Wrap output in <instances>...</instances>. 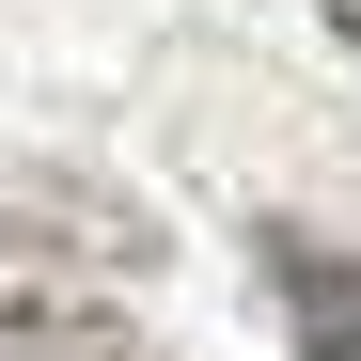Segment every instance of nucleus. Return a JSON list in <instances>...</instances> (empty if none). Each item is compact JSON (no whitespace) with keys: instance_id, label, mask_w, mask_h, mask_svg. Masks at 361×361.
I'll list each match as a JSON object with an SVG mask.
<instances>
[{"instance_id":"nucleus-3","label":"nucleus","mask_w":361,"mask_h":361,"mask_svg":"<svg viewBox=\"0 0 361 361\" xmlns=\"http://www.w3.org/2000/svg\"><path fill=\"white\" fill-rule=\"evenodd\" d=\"M330 32H345V47H361V0H330Z\"/></svg>"},{"instance_id":"nucleus-1","label":"nucleus","mask_w":361,"mask_h":361,"mask_svg":"<svg viewBox=\"0 0 361 361\" xmlns=\"http://www.w3.org/2000/svg\"><path fill=\"white\" fill-rule=\"evenodd\" d=\"M252 267H267V298H283L298 361H361V252H330L314 220H252Z\"/></svg>"},{"instance_id":"nucleus-2","label":"nucleus","mask_w":361,"mask_h":361,"mask_svg":"<svg viewBox=\"0 0 361 361\" xmlns=\"http://www.w3.org/2000/svg\"><path fill=\"white\" fill-rule=\"evenodd\" d=\"M0 361H142V330L79 283H16V220H0Z\"/></svg>"}]
</instances>
